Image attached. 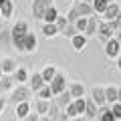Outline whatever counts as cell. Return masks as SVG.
Segmentation results:
<instances>
[{
	"instance_id": "1",
	"label": "cell",
	"mask_w": 121,
	"mask_h": 121,
	"mask_svg": "<svg viewBox=\"0 0 121 121\" xmlns=\"http://www.w3.org/2000/svg\"><path fill=\"white\" fill-rule=\"evenodd\" d=\"M91 14H93V6L91 4H85V2L75 0L71 10H69V14H67V20H69V24H75L79 18H89Z\"/></svg>"
},
{
	"instance_id": "2",
	"label": "cell",
	"mask_w": 121,
	"mask_h": 121,
	"mask_svg": "<svg viewBox=\"0 0 121 121\" xmlns=\"http://www.w3.org/2000/svg\"><path fill=\"white\" fill-rule=\"evenodd\" d=\"M52 6L51 0H32V18H36V20H43L44 14H47V10Z\"/></svg>"
},
{
	"instance_id": "3",
	"label": "cell",
	"mask_w": 121,
	"mask_h": 121,
	"mask_svg": "<svg viewBox=\"0 0 121 121\" xmlns=\"http://www.w3.org/2000/svg\"><path fill=\"white\" fill-rule=\"evenodd\" d=\"M30 95H32L30 87H26V85H18L16 89H14V93H12V101H14L16 105H20V103H28Z\"/></svg>"
},
{
	"instance_id": "4",
	"label": "cell",
	"mask_w": 121,
	"mask_h": 121,
	"mask_svg": "<svg viewBox=\"0 0 121 121\" xmlns=\"http://www.w3.org/2000/svg\"><path fill=\"white\" fill-rule=\"evenodd\" d=\"M26 32H28V24H26L24 20L16 22V24L12 26V43H14V47H18V44L22 43V39L26 36Z\"/></svg>"
},
{
	"instance_id": "5",
	"label": "cell",
	"mask_w": 121,
	"mask_h": 121,
	"mask_svg": "<svg viewBox=\"0 0 121 121\" xmlns=\"http://www.w3.org/2000/svg\"><path fill=\"white\" fill-rule=\"evenodd\" d=\"M16 48L20 52H35L36 51V36L32 35V32H26V36L22 39V43L18 44Z\"/></svg>"
},
{
	"instance_id": "6",
	"label": "cell",
	"mask_w": 121,
	"mask_h": 121,
	"mask_svg": "<svg viewBox=\"0 0 121 121\" xmlns=\"http://www.w3.org/2000/svg\"><path fill=\"white\" fill-rule=\"evenodd\" d=\"M51 91H52V95H60V93H65V87H67V79L63 73H56L55 79L51 81Z\"/></svg>"
},
{
	"instance_id": "7",
	"label": "cell",
	"mask_w": 121,
	"mask_h": 121,
	"mask_svg": "<svg viewBox=\"0 0 121 121\" xmlns=\"http://www.w3.org/2000/svg\"><path fill=\"white\" fill-rule=\"evenodd\" d=\"M113 22H99V26H97V35H99L101 40H111L113 39Z\"/></svg>"
},
{
	"instance_id": "8",
	"label": "cell",
	"mask_w": 121,
	"mask_h": 121,
	"mask_svg": "<svg viewBox=\"0 0 121 121\" xmlns=\"http://www.w3.org/2000/svg\"><path fill=\"white\" fill-rule=\"evenodd\" d=\"M105 52H107L109 59H115V56H119V52H121V43H119L117 39L107 40V43H105Z\"/></svg>"
},
{
	"instance_id": "9",
	"label": "cell",
	"mask_w": 121,
	"mask_h": 121,
	"mask_svg": "<svg viewBox=\"0 0 121 121\" xmlns=\"http://www.w3.org/2000/svg\"><path fill=\"white\" fill-rule=\"evenodd\" d=\"M121 14V6L117 4V2H111V4L107 6V10L103 12V16H105V22H115V18Z\"/></svg>"
},
{
	"instance_id": "10",
	"label": "cell",
	"mask_w": 121,
	"mask_h": 121,
	"mask_svg": "<svg viewBox=\"0 0 121 121\" xmlns=\"http://www.w3.org/2000/svg\"><path fill=\"white\" fill-rule=\"evenodd\" d=\"M91 99H93V103L97 105V107H103L107 101H105V89H101V87H95V89L91 91Z\"/></svg>"
},
{
	"instance_id": "11",
	"label": "cell",
	"mask_w": 121,
	"mask_h": 121,
	"mask_svg": "<svg viewBox=\"0 0 121 121\" xmlns=\"http://www.w3.org/2000/svg\"><path fill=\"white\" fill-rule=\"evenodd\" d=\"M55 103L60 107V111H65V109L69 107L71 103H73V97L69 95V91H65V93H60V95H56V97H55Z\"/></svg>"
},
{
	"instance_id": "12",
	"label": "cell",
	"mask_w": 121,
	"mask_h": 121,
	"mask_svg": "<svg viewBox=\"0 0 121 121\" xmlns=\"http://www.w3.org/2000/svg\"><path fill=\"white\" fill-rule=\"evenodd\" d=\"M97 121H117L115 117H113V113H111V107L109 105H103V107H99V111H97V117H95Z\"/></svg>"
},
{
	"instance_id": "13",
	"label": "cell",
	"mask_w": 121,
	"mask_h": 121,
	"mask_svg": "<svg viewBox=\"0 0 121 121\" xmlns=\"http://www.w3.org/2000/svg\"><path fill=\"white\" fill-rule=\"evenodd\" d=\"M0 69H2L4 75H14V71H16L18 67H16V63H14L12 59H2L0 60Z\"/></svg>"
},
{
	"instance_id": "14",
	"label": "cell",
	"mask_w": 121,
	"mask_h": 121,
	"mask_svg": "<svg viewBox=\"0 0 121 121\" xmlns=\"http://www.w3.org/2000/svg\"><path fill=\"white\" fill-rule=\"evenodd\" d=\"M12 79H14V83H16V85H24V83L28 81V71H26L24 67H18V69L14 71Z\"/></svg>"
},
{
	"instance_id": "15",
	"label": "cell",
	"mask_w": 121,
	"mask_h": 121,
	"mask_svg": "<svg viewBox=\"0 0 121 121\" xmlns=\"http://www.w3.org/2000/svg\"><path fill=\"white\" fill-rule=\"evenodd\" d=\"M69 95L75 99H83V95H85V87L81 85V83H73V85L69 87Z\"/></svg>"
},
{
	"instance_id": "16",
	"label": "cell",
	"mask_w": 121,
	"mask_h": 121,
	"mask_svg": "<svg viewBox=\"0 0 121 121\" xmlns=\"http://www.w3.org/2000/svg\"><path fill=\"white\" fill-rule=\"evenodd\" d=\"M28 81H30V91H36V93L47 85V83L43 81V77H40V73H35V75H32V79H28Z\"/></svg>"
},
{
	"instance_id": "17",
	"label": "cell",
	"mask_w": 121,
	"mask_h": 121,
	"mask_svg": "<svg viewBox=\"0 0 121 121\" xmlns=\"http://www.w3.org/2000/svg\"><path fill=\"white\" fill-rule=\"evenodd\" d=\"M97 111H99V107H97L95 103H93V99H85V115L87 117H91V119H95L97 117Z\"/></svg>"
},
{
	"instance_id": "18",
	"label": "cell",
	"mask_w": 121,
	"mask_h": 121,
	"mask_svg": "<svg viewBox=\"0 0 121 121\" xmlns=\"http://www.w3.org/2000/svg\"><path fill=\"white\" fill-rule=\"evenodd\" d=\"M55 75H56V69H55L52 65H47V67L43 69V73H40V77H43V81L47 83V85H51V81L55 79Z\"/></svg>"
},
{
	"instance_id": "19",
	"label": "cell",
	"mask_w": 121,
	"mask_h": 121,
	"mask_svg": "<svg viewBox=\"0 0 121 121\" xmlns=\"http://www.w3.org/2000/svg\"><path fill=\"white\" fill-rule=\"evenodd\" d=\"M16 85L12 79V75H4V77L0 79V93H6L8 89H12V87Z\"/></svg>"
},
{
	"instance_id": "20",
	"label": "cell",
	"mask_w": 121,
	"mask_h": 121,
	"mask_svg": "<svg viewBox=\"0 0 121 121\" xmlns=\"http://www.w3.org/2000/svg\"><path fill=\"white\" fill-rule=\"evenodd\" d=\"M56 18H59V10H56V6H51V8L47 10V14H44V24H55Z\"/></svg>"
},
{
	"instance_id": "21",
	"label": "cell",
	"mask_w": 121,
	"mask_h": 121,
	"mask_svg": "<svg viewBox=\"0 0 121 121\" xmlns=\"http://www.w3.org/2000/svg\"><path fill=\"white\" fill-rule=\"evenodd\" d=\"M97 26H99L97 18H95V16H89V18H87V30H85V36L97 35Z\"/></svg>"
},
{
	"instance_id": "22",
	"label": "cell",
	"mask_w": 121,
	"mask_h": 121,
	"mask_svg": "<svg viewBox=\"0 0 121 121\" xmlns=\"http://www.w3.org/2000/svg\"><path fill=\"white\" fill-rule=\"evenodd\" d=\"M60 107L59 105L55 103V101H51V103H48V113H47V117H51L52 121H59V115H60Z\"/></svg>"
},
{
	"instance_id": "23",
	"label": "cell",
	"mask_w": 121,
	"mask_h": 121,
	"mask_svg": "<svg viewBox=\"0 0 121 121\" xmlns=\"http://www.w3.org/2000/svg\"><path fill=\"white\" fill-rule=\"evenodd\" d=\"M71 43H73V48H75V51H83L85 44H87V36H85V35H77V36L71 39Z\"/></svg>"
},
{
	"instance_id": "24",
	"label": "cell",
	"mask_w": 121,
	"mask_h": 121,
	"mask_svg": "<svg viewBox=\"0 0 121 121\" xmlns=\"http://www.w3.org/2000/svg\"><path fill=\"white\" fill-rule=\"evenodd\" d=\"M28 115H30V103L16 105V117H18V119H26Z\"/></svg>"
},
{
	"instance_id": "25",
	"label": "cell",
	"mask_w": 121,
	"mask_h": 121,
	"mask_svg": "<svg viewBox=\"0 0 121 121\" xmlns=\"http://www.w3.org/2000/svg\"><path fill=\"white\" fill-rule=\"evenodd\" d=\"M12 10H14L12 0H4V4H2V8H0V16H2V18L12 16Z\"/></svg>"
},
{
	"instance_id": "26",
	"label": "cell",
	"mask_w": 121,
	"mask_h": 121,
	"mask_svg": "<svg viewBox=\"0 0 121 121\" xmlns=\"http://www.w3.org/2000/svg\"><path fill=\"white\" fill-rule=\"evenodd\" d=\"M117 93H119V91H117L115 87H107V89H105V101H107L109 105L117 103Z\"/></svg>"
},
{
	"instance_id": "27",
	"label": "cell",
	"mask_w": 121,
	"mask_h": 121,
	"mask_svg": "<svg viewBox=\"0 0 121 121\" xmlns=\"http://www.w3.org/2000/svg\"><path fill=\"white\" fill-rule=\"evenodd\" d=\"M91 6H93V12H101V14H103L105 10H107L109 2H107V0H93V4H91Z\"/></svg>"
},
{
	"instance_id": "28",
	"label": "cell",
	"mask_w": 121,
	"mask_h": 121,
	"mask_svg": "<svg viewBox=\"0 0 121 121\" xmlns=\"http://www.w3.org/2000/svg\"><path fill=\"white\" fill-rule=\"evenodd\" d=\"M43 32H44V36H47V39H52V36L59 35V30H56L55 24H43Z\"/></svg>"
},
{
	"instance_id": "29",
	"label": "cell",
	"mask_w": 121,
	"mask_h": 121,
	"mask_svg": "<svg viewBox=\"0 0 121 121\" xmlns=\"http://www.w3.org/2000/svg\"><path fill=\"white\" fill-rule=\"evenodd\" d=\"M48 103L51 101H43V99H39V103H36V113H39L40 117H44L48 113Z\"/></svg>"
},
{
	"instance_id": "30",
	"label": "cell",
	"mask_w": 121,
	"mask_h": 121,
	"mask_svg": "<svg viewBox=\"0 0 121 121\" xmlns=\"http://www.w3.org/2000/svg\"><path fill=\"white\" fill-rule=\"evenodd\" d=\"M51 97H52V91H51V87H48V85H44L43 89L39 91V99H43V101H51Z\"/></svg>"
},
{
	"instance_id": "31",
	"label": "cell",
	"mask_w": 121,
	"mask_h": 121,
	"mask_svg": "<svg viewBox=\"0 0 121 121\" xmlns=\"http://www.w3.org/2000/svg\"><path fill=\"white\" fill-rule=\"evenodd\" d=\"M55 26H56V30H59V32H63V30L69 26V20H67V16H60V14H59V18H56Z\"/></svg>"
},
{
	"instance_id": "32",
	"label": "cell",
	"mask_w": 121,
	"mask_h": 121,
	"mask_svg": "<svg viewBox=\"0 0 121 121\" xmlns=\"http://www.w3.org/2000/svg\"><path fill=\"white\" fill-rule=\"evenodd\" d=\"M60 35H63V36H67V39H73V36H77L79 32H77V28H75V24H69L65 30H63V32H60Z\"/></svg>"
},
{
	"instance_id": "33",
	"label": "cell",
	"mask_w": 121,
	"mask_h": 121,
	"mask_svg": "<svg viewBox=\"0 0 121 121\" xmlns=\"http://www.w3.org/2000/svg\"><path fill=\"white\" fill-rule=\"evenodd\" d=\"M75 28H77L79 35H81V32H85V30H87V18H79V20L75 22Z\"/></svg>"
},
{
	"instance_id": "34",
	"label": "cell",
	"mask_w": 121,
	"mask_h": 121,
	"mask_svg": "<svg viewBox=\"0 0 121 121\" xmlns=\"http://www.w3.org/2000/svg\"><path fill=\"white\" fill-rule=\"evenodd\" d=\"M73 105H75V109H77L79 115H81V113H85V97H83V99H75Z\"/></svg>"
},
{
	"instance_id": "35",
	"label": "cell",
	"mask_w": 121,
	"mask_h": 121,
	"mask_svg": "<svg viewBox=\"0 0 121 121\" xmlns=\"http://www.w3.org/2000/svg\"><path fill=\"white\" fill-rule=\"evenodd\" d=\"M109 107H111L113 117H115V119H121V103H113V105H109Z\"/></svg>"
},
{
	"instance_id": "36",
	"label": "cell",
	"mask_w": 121,
	"mask_h": 121,
	"mask_svg": "<svg viewBox=\"0 0 121 121\" xmlns=\"http://www.w3.org/2000/svg\"><path fill=\"white\" fill-rule=\"evenodd\" d=\"M22 121H40V115L39 113H30V115L26 117V119H22Z\"/></svg>"
},
{
	"instance_id": "37",
	"label": "cell",
	"mask_w": 121,
	"mask_h": 121,
	"mask_svg": "<svg viewBox=\"0 0 121 121\" xmlns=\"http://www.w3.org/2000/svg\"><path fill=\"white\" fill-rule=\"evenodd\" d=\"M113 28H119V30H121V14L115 18V22H113Z\"/></svg>"
},
{
	"instance_id": "38",
	"label": "cell",
	"mask_w": 121,
	"mask_h": 121,
	"mask_svg": "<svg viewBox=\"0 0 121 121\" xmlns=\"http://www.w3.org/2000/svg\"><path fill=\"white\" fill-rule=\"evenodd\" d=\"M4 107H6V99H4V97H0V113L4 111Z\"/></svg>"
},
{
	"instance_id": "39",
	"label": "cell",
	"mask_w": 121,
	"mask_h": 121,
	"mask_svg": "<svg viewBox=\"0 0 121 121\" xmlns=\"http://www.w3.org/2000/svg\"><path fill=\"white\" fill-rule=\"evenodd\" d=\"M119 93H117V103H121V89H117Z\"/></svg>"
},
{
	"instance_id": "40",
	"label": "cell",
	"mask_w": 121,
	"mask_h": 121,
	"mask_svg": "<svg viewBox=\"0 0 121 121\" xmlns=\"http://www.w3.org/2000/svg\"><path fill=\"white\" fill-rule=\"evenodd\" d=\"M40 121H52V119H51V117H47V115H44V117H40Z\"/></svg>"
},
{
	"instance_id": "41",
	"label": "cell",
	"mask_w": 121,
	"mask_h": 121,
	"mask_svg": "<svg viewBox=\"0 0 121 121\" xmlns=\"http://www.w3.org/2000/svg\"><path fill=\"white\" fill-rule=\"evenodd\" d=\"M69 121H85L83 117H75V119H69Z\"/></svg>"
},
{
	"instance_id": "42",
	"label": "cell",
	"mask_w": 121,
	"mask_h": 121,
	"mask_svg": "<svg viewBox=\"0 0 121 121\" xmlns=\"http://www.w3.org/2000/svg\"><path fill=\"white\" fill-rule=\"evenodd\" d=\"M79 2H85V4H93V0H79Z\"/></svg>"
},
{
	"instance_id": "43",
	"label": "cell",
	"mask_w": 121,
	"mask_h": 121,
	"mask_svg": "<svg viewBox=\"0 0 121 121\" xmlns=\"http://www.w3.org/2000/svg\"><path fill=\"white\" fill-rule=\"evenodd\" d=\"M117 40H119V43H121V30H119V35H117Z\"/></svg>"
},
{
	"instance_id": "44",
	"label": "cell",
	"mask_w": 121,
	"mask_h": 121,
	"mask_svg": "<svg viewBox=\"0 0 121 121\" xmlns=\"http://www.w3.org/2000/svg\"><path fill=\"white\" fill-rule=\"evenodd\" d=\"M2 26H4V22H2V18H0V30H2Z\"/></svg>"
},
{
	"instance_id": "45",
	"label": "cell",
	"mask_w": 121,
	"mask_h": 121,
	"mask_svg": "<svg viewBox=\"0 0 121 121\" xmlns=\"http://www.w3.org/2000/svg\"><path fill=\"white\" fill-rule=\"evenodd\" d=\"M117 65H119V69H121V56H119V60H117Z\"/></svg>"
},
{
	"instance_id": "46",
	"label": "cell",
	"mask_w": 121,
	"mask_h": 121,
	"mask_svg": "<svg viewBox=\"0 0 121 121\" xmlns=\"http://www.w3.org/2000/svg\"><path fill=\"white\" fill-rule=\"evenodd\" d=\"M2 77H4V73H2V69H0V79H2Z\"/></svg>"
},
{
	"instance_id": "47",
	"label": "cell",
	"mask_w": 121,
	"mask_h": 121,
	"mask_svg": "<svg viewBox=\"0 0 121 121\" xmlns=\"http://www.w3.org/2000/svg\"><path fill=\"white\" fill-rule=\"evenodd\" d=\"M2 4H4V0H0V8H2Z\"/></svg>"
}]
</instances>
